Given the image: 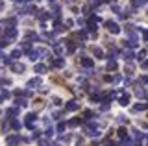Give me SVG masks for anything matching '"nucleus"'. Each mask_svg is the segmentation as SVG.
Returning a JSON list of instances; mask_svg holds the SVG:
<instances>
[{
	"instance_id": "f03ea898",
	"label": "nucleus",
	"mask_w": 148,
	"mask_h": 146,
	"mask_svg": "<svg viewBox=\"0 0 148 146\" xmlns=\"http://www.w3.org/2000/svg\"><path fill=\"white\" fill-rule=\"evenodd\" d=\"M41 54H45V50H30V59H39V56Z\"/></svg>"
},
{
	"instance_id": "a878e982",
	"label": "nucleus",
	"mask_w": 148,
	"mask_h": 146,
	"mask_svg": "<svg viewBox=\"0 0 148 146\" xmlns=\"http://www.w3.org/2000/svg\"><path fill=\"white\" fill-rule=\"evenodd\" d=\"M15 2H21L22 4V2H26V0H15Z\"/></svg>"
},
{
	"instance_id": "6ab92c4d",
	"label": "nucleus",
	"mask_w": 148,
	"mask_h": 146,
	"mask_svg": "<svg viewBox=\"0 0 148 146\" xmlns=\"http://www.w3.org/2000/svg\"><path fill=\"white\" fill-rule=\"evenodd\" d=\"M132 57H133V52H130V50H126V52H124V59H128V61H130Z\"/></svg>"
},
{
	"instance_id": "7ed1b4c3",
	"label": "nucleus",
	"mask_w": 148,
	"mask_h": 146,
	"mask_svg": "<svg viewBox=\"0 0 148 146\" xmlns=\"http://www.w3.org/2000/svg\"><path fill=\"white\" fill-rule=\"evenodd\" d=\"M34 120H35V115H34V113L26 115V126L28 128H34Z\"/></svg>"
},
{
	"instance_id": "1a4fd4ad",
	"label": "nucleus",
	"mask_w": 148,
	"mask_h": 146,
	"mask_svg": "<svg viewBox=\"0 0 148 146\" xmlns=\"http://www.w3.org/2000/svg\"><path fill=\"white\" fill-rule=\"evenodd\" d=\"M148 106H146V104H137V106L135 107H133V111H145V109H146Z\"/></svg>"
},
{
	"instance_id": "dca6fc26",
	"label": "nucleus",
	"mask_w": 148,
	"mask_h": 146,
	"mask_svg": "<svg viewBox=\"0 0 148 146\" xmlns=\"http://www.w3.org/2000/svg\"><path fill=\"white\" fill-rule=\"evenodd\" d=\"M13 70H15V72H22V70H24V65H18V63H17V65H13Z\"/></svg>"
},
{
	"instance_id": "ddd939ff",
	"label": "nucleus",
	"mask_w": 148,
	"mask_h": 146,
	"mask_svg": "<svg viewBox=\"0 0 148 146\" xmlns=\"http://www.w3.org/2000/svg\"><path fill=\"white\" fill-rule=\"evenodd\" d=\"M108 68H111V70H115V68H117V61H115V59H111V61L108 63Z\"/></svg>"
},
{
	"instance_id": "aec40b11",
	"label": "nucleus",
	"mask_w": 148,
	"mask_h": 146,
	"mask_svg": "<svg viewBox=\"0 0 148 146\" xmlns=\"http://www.w3.org/2000/svg\"><path fill=\"white\" fill-rule=\"evenodd\" d=\"M92 54H95L96 57H102V50L100 48H92Z\"/></svg>"
},
{
	"instance_id": "a211bd4d",
	"label": "nucleus",
	"mask_w": 148,
	"mask_h": 146,
	"mask_svg": "<svg viewBox=\"0 0 148 146\" xmlns=\"http://www.w3.org/2000/svg\"><path fill=\"white\" fill-rule=\"evenodd\" d=\"M128 135V130H126V128H120V130H119V137H126Z\"/></svg>"
},
{
	"instance_id": "bb28decb",
	"label": "nucleus",
	"mask_w": 148,
	"mask_h": 146,
	"mask_svg": "<svg viewBox=\"0 0 148 146\" xmlns=\"http://www.w3.org/2000/svg\"><path fill=\"white\" fill-rule=\"evenodd\" d=\"M48 2H56V0H48Z\"/></svg>"
},
{
	"instance_id": "5701e85b",
	"label": "nucleus",
	"mask_w": 148,
	"mask_h": 146,
	"mask_svg": "<svg viewBox=\"0 0 148 146\" xmlns=\"http://www.w3.org/2000/svg\"><path fill=\"white\" fill-rule=\"evenodd\" d=\"M65 130V124H63V122H59V124H58V131H63Z\"/></svg>"
},
{
	"instance_id": "9d476101",
	"label": "nucleus",
	"mask_w": 148,
	"mask_h": 146,
	"mask_svg": "<svg viewBox=\"0 0 148 146\" xmlns=\"http://www.w3.org/2000/svg\"><path fill=\"white\" fill-rule=\"evenodd\" d=\"M63 59L61 57H59V59H54V61H52V67H63Z\"/></svg>"
},
{
	"instance_id": "39448f33",
	"label": "nucleus",
	"mask_w": 148,
	"mask_h": 146,
	"mask_svg": "<svg viewBox=\"0 0 148 146\" xmlns=\"http://www.w3.org/2000/svg\"><path fill=\"white\" fill-rule=\"evenodd\" d=\"M39 85H41V80H39V78H34V80H30V81H28V87H32V89L39 87Z\"/></svg>"
},
{
	"instance_id": "20e7f679",
	"label": "nucleus",
	"mask_w": 148,
	"mask_h": 146,
	"mask_svg": "<svg viewBox=\"0 0 148 146\" xmlns=\"http://www.w3.org/2000/svg\"><path fill=\"white\" fill-rule=\"evenodd\" d=\"M108 30L111 31V33H119V31H120V28L115 24V22H108Z\"/></svg>"
},
{
	"instance_id": "412c9836",
	"label": "nucleus",
	"mask_w": 148,
	"mask_h": 146,
	"mask_svg": "<svg viewBox=\"0 0 148 146\" xmlns=\"http://www.w3.org/2000/svg\"><path fill=\"white\" fill-rule=\"evenodd\" d=\"M78 122H80V120H78V118H72V120L69 122V126H72V128H74V126H78Z\"/></svg>"
},
{
	"instance_id": "6e6552de",
	"label": "nucleus",
	"mask_w": 148,
	"mask_h": 146,
	"mask_svg": "<svg viewBox=\"0 0 148 146\" xmlns=\"http://www.w3.org/2000/svg\"><path fill=\"white\" fill-rule=\"evenodd\" d=\"M128 102H130V94H122V96H120V104H122V106H128Z\"/></svg>"
},
{
	"instance_id": "f257e3e1",
	"label": "nucleus",
	"mask_w": 148,
	"mask_h": 146,
	"mask_svg": "<svg viewBox=\"0 0 148 146\" xmlns=\"http://www.w3.org/2000/svg\"><path fill=\"white\" fill-rule=\"evenodd\" d=\"M18 141H21V137L13 135V137H8L6 143H8V146H17V144H18Z\"/></svg>"
},
{
	"instance_id": "2eb2a0df",
	"label": "nucleus",
	"mask_w": 148,
	"mask_h": 146,
	"mask_svg": "<svg viewBox=\"0 0 148 146\" xmlns=\"http://www.w3.org/2000/svg\"><path fill=\"white\" fill-rule=\"evenodd\" d=\"M148 4V0H133V6H145Z\"/></svg>"
},
{
	"instance_id": "f3484780",
	"label": "nucleus",
	"mask_w": 148,
	"mask_h": 146,
	"mask_svg": "<svg viewBox=\"0 0 148 146\" xmlns=\"http://www.w3.org/2000/svg\"><path fill=\"white\" fill-rule=\"evenodd\" d=\"M17 106H28L26 98H17Z\"/></svg>"
},
{
	"instance_id": "9b49d317",
	"label": "nucleus",
	"mask_w": 148,
	"mask_h": 146,
	"mask_svg": "<svg viewBox=\"0 0 148 146\" xmlns=\"http://www.w3.org/2000/svg\"><path fill=\"white\" fill-rule=\"evenodd\" d=\"M46 70L45 65H35V72H39V74H43V72Z\"/></svg>"
},
{
	"instance_id": "0eeeda50",
	"label": "nucleus",
	"mask_w": 148,
	"mask_h": 146,
	"mask_svg": "<svg viewBox=\"0 0 148 146\" xmlns=\"http://www.w3.org/2000/svg\"><path fill=\"white\" fill-rule=\"evenodd\" d=\"M82 65H83V67H92V65H95V61L85 57V59H82Z\"/></svg>"
},
{
	"instance_id": "f8f14e48",
	"label": "nucleus",
	"mask_w": 148,
	"mask_h": 146,
	"mask_svg": "<svg viewBox=\"0 0 148 146\" xmlns=\"http://www.w3.org/2000/svg\"><path fill=\"white\" fill-rule=\"evenodd\" d=\"M21 54H22V50H21V48H17V50H13V54H11V57H13V59H17L18 56H21Z\"/></svg>"
},
{
	"instance_id": "4be33fe9",
	"label": "nucleus",
	"mask_w": 148,
	"mask_h": 146,
	"mask_svg": "<svg viewBox=\"0 0 148 146\" xmlns=\"http://www.w3.org/2000/svg\"><path fill=\"white\" fill-rule=\"evenodd\" d=\"M11 124H13V128H15V130H18V128H21V122H18V120H13Z\"/></svg>"
},
{
	"instance_id": "4468645a",
	"label": "nucleus",
	"mask_w": 148,
	"mask_h": 146,
	"mask_svg": "<svg viewBox=\"0 0 148 146\" xmlns=\"http://www.w3.org/2000/svg\"><path fill=\"white\" fill-rule=\"evenodd\" d=\"M50 17V13H46V11H41V15H39V20H46Z\"/></svg>"
},
{
	"instance_id": "423d86ee",
	"label": "nucleus",
	"mask_w": 148,
	"mask_h": 146,
	"mask_svg": "<svg viewBox=\"0 0 148 146\" xmlns=\"http://www.w3.org/2000/svg\"><path fill=\"white\" fill-rule=\"evenodd\" d=\"M80 106H78L76 102H69V104H65V109H67V111H74V109H78Z\"/></svg>"
},
{
	"instance_id": "393cba45",
	"label": "nucleus",
	"mask_w": 148,
	"mask_h": 146,
	"mask_svg": "<svg viewBox=\"0 0 148 146\" xmlns=\"http://www.w3.org/2000/svg\"><path fill=\"white\" fill-rule=\"evenodd\" d=\"M2 8H4V2H2V0H0V10H2Z\"/></svg>"
},
{
	"instance_id": "b1692460",
	"label": "nucleus",
	"mask_w": 148,
	"mask_h": 146,
	"mask_svg": "<svg viewBox=\"0 0 148 146\" xmlns=\"http://www.w3.org/2000/svg\"><path fill=\"white\" fill-rule=\"evenodd\" d=\"M143 35H145V41H148V30H143Z\"/></svg>"
}]
</instances>
